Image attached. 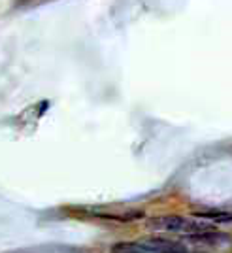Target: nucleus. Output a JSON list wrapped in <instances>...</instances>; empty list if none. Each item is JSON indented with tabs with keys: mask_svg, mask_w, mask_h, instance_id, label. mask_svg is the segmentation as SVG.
<instances>
[{
	"mask_svg": "<svg viewBox=\"0 0 232 253\" xmlns=\"http://www.w3.org/2000/svg\"><path fill=\"white\" fill-rule=\"evenodd\" d=\"M140 246L148 253H189L185 246L174 240H166V238H149Z\"/></svg>",
	"mask_w": 232,
	"mask_h": 253,
	"instance_id": "obj_2",
	"label": "nucleus"
},
{
	"mask_svg": "<svg viewBox=\"0 0 232 253\" xmlns=\"http://www.w3.org/2000/svg\"><path fill=\"white\" fill-rule=\"evenodd\" d=\"M153 227L162 229L168 232H189V234H206V232H215L210 223L194 221V219H187L181 215H164V217H157L151 221Z\"/></svg>",
	"mask_w": 232,
	"mask_h": 253,
	"instance_id": "obj_1",
	"label": "nucleus"
},
{
	"mask_svg": "<svg viewBox=\"0 0 232 253\" xmlns=\"http://www.w3.org/2000/svg\"><path fill=\"white\" fill-rule=\"evenodd\" d=\"M112 253H148L140 244H117Z\"/></svg>",
	"mask_w": 232,
	"mask_h": 253,
	"instance_id": "obj_3",
	"label": "nucleus"
}]
</instances>
